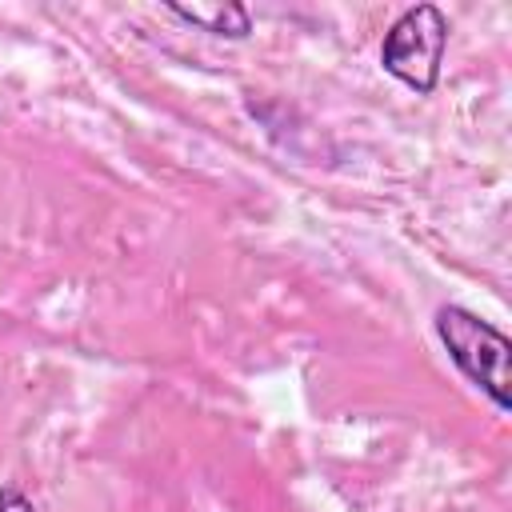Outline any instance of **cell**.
<instances>
[{
	"instance_id": "1",
	"label": "cell",
	"mask_w": 512,
	"mask_h": 512,
	"mask_svg": "<svg viewBox=\"0 0 512 512\" xmlns=\"http://www.w3.org/2000/svg\"><path fill=\"white\" fill-rule=\"evenodd\" d=\"M436 332L452 356V364L476 384L484 388V396L508 412L512 408V396H508V384H512V344L500 328H492L488 320H480L476 312L460 308V304H444L436 312Z\"/></svg>"
},
{
	"instance_id": "2",
	"label": "cell",
	"mask_w": 512,
	"mask_h": 512,
	"mask_svg": "<svg viewBox=\"0 0 512 512\" xmlns=\"http://www.w3.org/2000/svg\"><path fill=\"white\" fill-rule=\"evenodd\" d=\"M448 44V16L436 4H416L396 16V24L384 32L380 64L388 76L408 84L412 92L428 96L440 84V60Z\"/></svg>"
},
{
	"instance_id": "3",
	"label": "cell",
	"mask_w": 512,
	"mask_h": 512,
	"mask_svg": "<svg viewBox=\"0 0 512 512\" xmlns=\"http://www.w3.org/2000/svg\"><path fill=\"white\" fill-rule=\"evenodd\" d=\"M168 12L188 20L200 32L228 36V40H240V36L252 32V16H248L244 4H168Z\"/></svg>"
},
{
	"instance_id": "4",
	"label": "cell",
	"mask_w": 512,
	"mask_h": 512,
	"mask_svg": "<svg viewBox=\"0 0 512 512\" xmlns=\"http://www.w3.org/2000/svg\"><path fill=\"white\" fill-rule=\"evenodd\" d=\"M0 512H36V508L20 488L8 484V488H0Z\"/></svg>"
}]
</instances>
